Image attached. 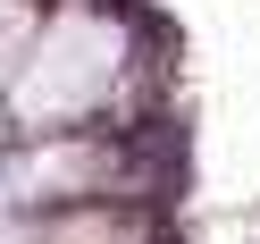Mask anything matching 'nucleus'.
<instances>
[{"label": "nucleus", "mask_w": 260, "mask_h": 244, "mask_svg": "<svg viewBox=\"0 0 260 244\" xmlns=\"http://www.w3.org/2000/svg\"><path fill=\"white\" fill-rule=\"evenodd\" d=\"M118 68H126V34L109 17H92V9H68V17H51L42 42L25 51L17 85H9V110H17L25 126H68V118H84V110L109 101Z\"/></svg>", "instance_id": "obj_1"}, {"label": "nucleus", "mask_w": 260, "mask_h": 244, "mask_svg": "<svg viewBox=\"0 0 260 244\" xmlns=\"http://www.w3.org/2000/svg\"><path fill=\"white\" fill-rule=\"evenodd\" d=\"M17 42H25V9H17V0H0V68H9Z\"/></svg>", "instance_id": "obj_2"}]
</instances>
